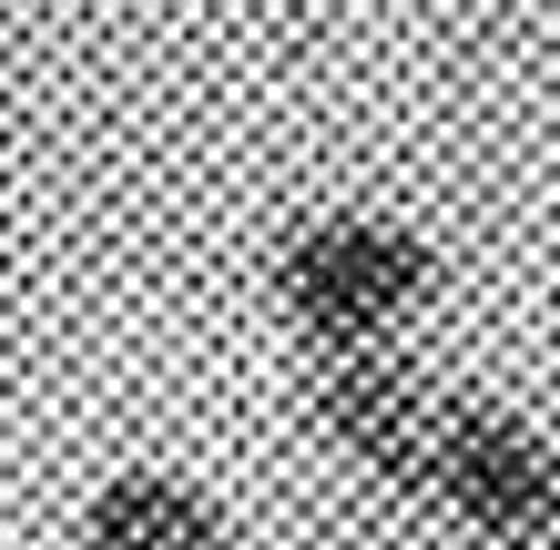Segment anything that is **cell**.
<instances>
[{
  "instance_id": "cell-1",
  "label": "cell",
  "mask_w": 560,
  "mask_h": 550,
  "mask_svg": "<svg viewBox=\"0 0 560 550\" xmlns=\"http://www.w3.org/2000/svg\"><path fill=\"white\" fill-rule=\"evenodd\" d=\"M428 296H439V255H428V235H408L387 214H316L276 245V306L316 358L398 337Z\"/></svg>"
},
{
  "instance_id": "cell-2",
  "label": "cell",
  "mask_w": 560,
  "mask_h": 550,
  "mask_svg": "<svg viewBox=\"0 0 560 550\" xmlns=\"http://www.w3.org/2000/svg\"><path fill=\"white\" fill-rule=\"evenodd\" d=\"M448 387L408 367L398 347H326L316 358V387H306V418L337 459L387 500H428L439 490V448H448Z\"/></svg>"
},
{
  "instance_id": "cell-3",
  "label": "cell",
  "mask_w": 560,
  "mask_h": 550,
  "mask_svg": "<svg viewBox=\"0 0 560 550\" xmlns=\"http://www.w3.org/2000/svg\"><path fill=\"white\" fill-rule=\"evenodd\" d=\"M448 530L500 540V550H550L560 540V448L530 418L458 398L448 408V448H439V490H428Z\"/></svg>"
},
{
  "instance_id": "cell-4",
  "label": "cell",
  "mask_w": 560,
  "mask_h": 550,
  "mask_svg": "<svg viewBox=\"0 0 560 550\" xmlns=\"http://www.w3.org/2000/svg\"><path fill=\"white\" fill-rule=\"evenodd\" d=\"M82 540H103V550H214V540H235V510L214 490H194V479H174V469H122L82 500Z\"/></svg>"
}]
</instances>
